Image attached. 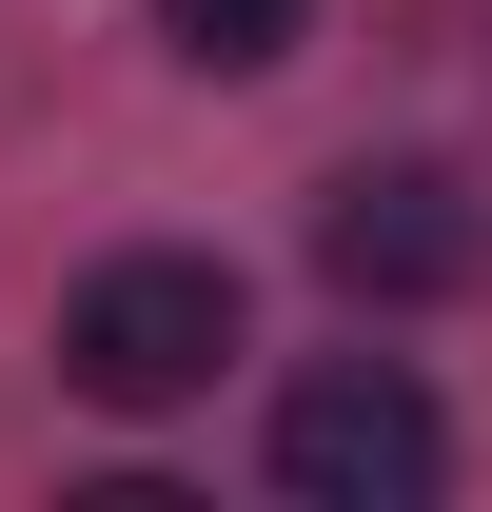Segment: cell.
<instances>
[{
	"label": "cell",
	"instance_id": "obj_1",
	"mask_svg": "<svg viewBox=\"0 0 492 512\" xmlns=\"http://www.w3.org/2000/svg\"><path fill=\"white\" fill-rule=\"evenodd\" d=\"M217 355H237V256H99L60 296V375L99 414H178L217 394Z\"/></svg>",
	"mask_w": 492,
	"mask_h": 512
},
{
	"label": "cell",
	"instance_id": "obj_2",
	"mask_svg": "<svg viewBox=\"0 0 492 512\" xmlns=\"http://www.w3.org/2000/svg\"><path fill=\"white\" fill-rule=\"evenodd\" d=\"M276 493L296 512H433L453 493V414H433L394 355H315L276 394Z\"/></svg>",
	"mask_w": 492,
	"mask_h": 512
},
{
	"label": "cell",
	"instance_id": "obj_3",
	"mask_svg": "<svg viewBox=\"0 0 492 512\" xmlns=\"http://www.w3.org/2000/svg\"><path fill=\"white\" fill-rule=\"evenodd\" d=\"M315 276H335L355 316H433V296L492 276V197L453 178V158H355V178L315 197Z\"/></svg>",
	"mask_w": 492,
	"mask_h": 512
},
{
	"label": "cell",
	"instance_id": "obj_4",
	"mask_svg": "<svg viewBox=\"0 0 492 512\" xmlns=\"http://www.w3.org/2000/svg\"><path fill=\"white\" fill-rule=\"evenodd\" d=\"M158 40H178L197 79H256V60H296V40H315V0H158Z\"/></svg>",
	"mask_w": 492,
	"mask_h": 512
}]
</instances>
